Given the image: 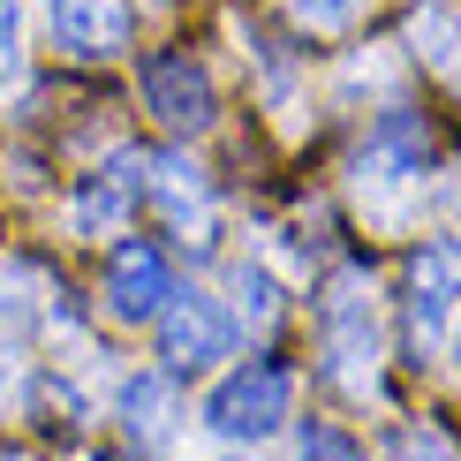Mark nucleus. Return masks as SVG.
<instances>
[{
    "label": "nucleus",
    "mask_w": 461,
    "mask_h": 461,
    "mask_svg": "<svg viewBox=\"0 0 461 461\" xmlns=\"http://www.w3.org/2000/svg\"><path fill=\"white\" fill-rule=\"evenodd\" d=\"M38 311H46V273H38L31 258H0V325L23 333Z\"/></svg>",
    "instance_id": "nucleus-13"
},
{
    "label": "nucleus",
    "mask_w": 461,
    "mask_h": 461,
    "mask_svg": "<svg viewBox=\"0 0 461 461\" xmlns=\"http://www.w3.org/2000/svg\"><path fill=\"white\" fill-rule=\"evenodd\" d=\"M144 106L159 113L175 137H197V129H212V76H204L189 53H159V61H144Z\"/></svg>",
    "instance_id": "nucleus-7"
},
{
    "label": "nucleus",
    "mask_w": 461,
    "mask_h": 461,
    "mask_svg": "<svg viewBox=\"0 0 461 461\" xmlns=\"http://www.w3.org/2000/svg\"><path fill=\"white\" fill-rule=\"evenodd\" d=\"M409 46H416V61H424V68H438L447 84H461V15L454 8L424 0V8L409 15Z\"/></svg>",
    "instance_id": "nucleus-12"
},
{
    "label": "nucleus",
    "mask_w": 461,
    "mask_h": 461,
    "mask_svg": "<svg viewBox=\"0 0 461 461\" xmlns=\"http://www.w3.org/2000/svg\"><path fill=\"white\" fill-rule=\"evenodd\" d=\"M318 340H325V378L348 401L378 393V363H386V325H378V280L363 265H340L318 295Z\"/></svg>",
    "instance_id": "nucleus-1"
},
{
    "label": "nucleus",
    "mask_w": 461,
    "mask_h": 461,
    "mask_svg": "<svg viewBox=\"0 0 461 461\" xmlns=\"http://www.w3.org/2000/svg\"><path fill=\"white\" fill-rule=\"evenodd\" d=\"M53 8V38L76 61H113L129 46V0H46Z\"/></svg>",
    "instance_id": "nucleus-10"
},
{
    "label": "nucleus",
    "mask_w": 461,
    "mask_h": 461,
    "mask_svg": "<svg viewBox=\"0 0 461 461\" xmlns=\"http://www.w3.org/2000/svg\"><path fill=\"white\" fill-rule=\"evenodd\" d=\"M454 311H461V235H438V242L416 249V273H409V333H416L424 363H431Z\"/></svg>",
    "instance_id": "nucleus-4"
},
{
    "label": "nucleus",
    "mask_w": 461,
    "mask_h": 461,
    "mask_svg": "<svg viewBox=\"0 0 461 461\" xmlns=\"http://www.w3.org/2000/svg\"><path fill=\"white\" fill-rule=\"evenodd\" d=\"M144 197L167 212L182 242H204L212 235V182H204V167L189 159V151H159V159L144 167Z\"/></svg>",
    "instance_id": "nucleus-8"
},
{
    "label": "nucleus",
    "mask_w": 461,
    "mask_h": 461,
    "mask_svg": "<svg viewBox=\"0 0 461 461\" xmlns=\"http://www.w3.org/2000/svg\"><path fill=\"white\" fill-rule=\"evenodd\" d=\"M424 175H431L424 129H416L409 113H386V122L371 129V144H363V159H356V189H363V197H378V212H393V197H401V189H416Z\"/></svg>",
    "instance_id": "nucleus-5"
},
{
    "label": "nucleus",
    "mask_w": 461,
    "mask_h": 461,
    "mask_svg": "<svg viewBox=\"0 0 461 461\" xmlns=\"http://www.w3.org/2000/svg\"><path fill=\"white\" fill-rule=\"evenodd\" d=\"M227 287H235V318L258 325V333H273V318H280V287H273V273L242 258L235 273H227Z\"/></svg>",
    "instance_id": "nucleus-14"
},
{
    "label": "nucleus",
    "mask_w": 461,
    "mask_h": 461,
    "mask_svg": "<svg viewBox=\"0 0 461 461\" xmlns=\"http://www.w3.org/2000/svg\"><path fill=\"white\" fill-rule=\"evenodd\" d=\"M23 76V15H15V0H0V91Z\"/></svg>",
    "instance_id": "nucleus-15"
},
{
    "label": "nucleus",
    "mask_w": 461,
    "mask_h": 461,
    "mask_svg": "<svg viewBox=\"0 0 461 461\" xmlns=\"http://www.w3.org/2000/svg\"><path fill=\"white\" fill-rule=\"evenodd\" d=\"M393 461H454V447H447V431H409L393 447Z\"/></svg>",
    "instance_id": "nucleus-18"
},
{
    "label": "nucleus",
    "mask_w": 461,
    "mask_h": 461,
    "mask_svg": "<svg viewBox=\"0 0 461 461\" xmlns=\"http://www.w3.org/2000/svg\"><path fill=\"white\" fill-rule=\"evenodd\" d=\"M144 151H113V159L91 175L84 189L68 197V227L84 242H106V235H122L129 227V212H137V197H144Z\"/></svg>",
    "instance_id": "nucleus-6"
},
{
    "label": "nucleus",
    "mask_w": 461,
    "mask_h": 461,
    "mask_svg": "<svg viewBox=\"0 0 461 461\" xmlns=\"http://www.w3.org/2000/svg\"><path fill=\"white\" fill-rule=\"evenodd\" d=\"M295 23L303 31H348L356 23V0H295Z\"/></svg>",
    "instance_id": "nucleus-16"
},
{
    "label": "nucleus",
    "mask_w": 461,
    "mask_h": 461,
    "mask_svg": "<svg viewBox=\"0 0 461 461\" xmlns=\"http://www.w3.org/2000/svg\"><path fill=\"white\" fill-rule=\"evenodd\" d=\"M167 295H175V273H167V258H159L151 242L113 249V265H106V318L151 325V318L167 311Z\"/></svg>",
    "instance_id": "nucleus-9"
},
{
    "label": "nucleus",
    "mask_w": 461,
    "mask_h": 461,
    "mask_svg": "<svg viewBox=\"0 0 461 461\" xmlns=\"http://www.w3.org/2000/svg\"><path fill=\"white\" fill-rule=\"evenodd\" d=\"M113 409H122V431L137 438V447H167V438H175V416H182L175 371H129Z\"/></svg>",
    "instance_id": "nucleus-11"
},
{
    "label": "nucleus",
    "mask_w": 461,
    "mask_h": 461,
    "mask_svg": "<svg viewBox=\"0 0 461 461\" xmlns=\"http://www.w3.org/2000/svg\"><path fill=\"white\" fill-rule=\"evenodd\" d=\"M303 461H363V454H356L348 431H311L303 438Z\"/></svg>",
    "instance_id": "nucleus-17"
},
{
    "label": "nucleus",
    "mask_w": 461,
    "mask_h": 461,
    "mask_svg": "<svg viewBox=\"0 0 461 461\" xmlns=\"http://www.w3.org/2000/svg\"><path fill=\"white\" fill-rule=\"evenodd\" d=\"M287 401H295V378H287L273 356H258V363H242V371H227L212 386L204 424L220 438H235V447H258V438H273L287 424Z\"/></svg>",
    "instance_id": "nucleus-2"
},
{
    "label": "nucleus",
    "mask_w": 461,
    "mask_h": 461,
    "mask_svg": "<svg viewBox=\"0 0 461 461\" xmlns=\"http://www.w3.org/2000/svg\"><path fill=\"white\" fill-rule=\"evenodd\" d=\"M84 461H113V454H84Z\"/></svg>",
    "instance_id": "nucleus-19"
},
{
    "label": "nucleus",
    "mask_w": 461,
    "mask_h": 461,
    "mask_svg": "<svg viewBox=\"0 0 461 461\" xmlns=\"http://www.w3.org/2000/svg\"><path fill=\"white\" fill-rule=\"evenodd\" d=\"M159 356H167V371H212L220 356H235V311L175 287L159 311Z\"/></svg>",
    "instance_id": "nucleus-3"
}]
</instances>
